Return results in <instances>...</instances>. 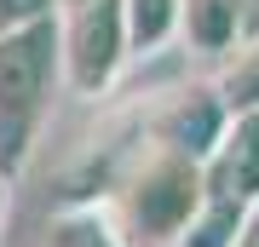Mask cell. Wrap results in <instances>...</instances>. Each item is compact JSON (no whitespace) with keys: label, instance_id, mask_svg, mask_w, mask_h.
I'll use <instances>...</instances> for the list:
<instances>
[{"label":"cell","instance_id":"7c38bea8","mask_svg":"<svg viewBox=\"0 0 259 247\" xmlns=\"http://www.w3.org/2000/svg\"><path fill=\"white\" fill-rule=\"evenodd\" d=\"M6 213H12V178L0 173V230H6Z\"/></svg>","mask_w":259,"mask_h":247},{"label":"cell","instance_id":"52a82bcc","mask_svg":"<svg viewBox=\"0 0 259 247\" xmlns=\"http://www.w3.org/2000/svg\"><path fill=\"white\" fill-rule=\"evenodd\" d=\"M35 247H133V236L121 230L110 202H64L58 213H47Z\"/></svg>","mask_w":259,"mask_h":247},{"label":"cell","instance_id":"8992f818","mask_svg":"<svg viewBox=\"0 0 259 247\" xmlns=\"http://www.w3.org/2000/svg\"><path fill=\"white\" fill-rule=\"evenodd\" d=\"M202 167H207V195L253 207L259 202V110H236L225 138H219V150Z\"/></svg>","mask_w":259,"mask_h":247},{"label":"cell","instance_id":"ba28073f","mask_svg":"<svg viewBox=\"0 0 259 247\" xmlns=\"http://www.w3.org/2000/svg\"><path fill=\"white\" fill-rule=\"evenodd\" d=\"M127 29H133V58H161L185 35V0H127Z\"/></svg>","mask_w":259,"mask_h":247},{"label":"cell","instance_id":"30bf717a","mask_svg":"<svg viewBox=\"0 0 259 247\" xmlns=\"http://www.w3.org/2000/svg\"><path fill=\"white\" fill-rule=\"evenodd\" d=\"M58 12H64V0H0V35H23Z\"/></svg>","mask_w":259,"mask_h":247},{"label":"cell","instance_id":"8fae6325","mask_svg":"<svg viewBox=\"0 0 259 247\" xmlns=\"http://www.w3.org/2000/svg\"><path fill=\"white\" fill-rule=\"evenodd\" d=\"M231 247H259V202L248 207V219H242V230H236V241Z\"/></svg>","mask_w":259,"mask_h":247},{"label":"cell","instance_id":"5b68a950","mask_svg":"<svg viewBox=\"0 0 259 247\" xmlns=\"http://www.w3.org/2000/svg\"><path fill=\"white\" fill-rule=\"evenodd\" d=\"M231 115L236 110L225 104L219 81H213V86H190V92H173V104H167L161 121H156V144H173V150H185V156L207 161L213 150H219L225 127H231Z\"/></svg>","mask_w":259,"mask_h":247},{"label":"cell","instance_id":"277c9868","mask_svg":"<svg viewBox=\"0 0 259 247\" xmlns=\"http://www.w3.org/2000/svg\"><path fill=\"white\" fill-rule=\"evenodd\" d=\"M196 58L231 64L248 46H259V0H185V35Z\"/></svg>","mask_w":259,"mask_h":247},{"label":"cell","instance_id":"9c48e42d","mask_svg":"<svg viewBox=\"0 0 259 247\" xmlns=\"http://www.w3.org/2000/svg\"><path fill=\"white\" fill-rule=\"evenodd\" d=\"M219 92L231 110H259V46H248L242 58L219 69Z\"/></svg>","mask_w":259,"mask_h":247},{"label":"cell","instance_id":"7a4b0ae2","mask_svg":"<svg viewBox=\"0 0 259 247\" xmlns=\"http://www.w3.org/2000/svg\"><path fill=\"white\" fill-rule=\"evenodd\" d=\"M64 75V12L23 35H0V173L18 178L40 144Z\"/></svg>","mask_w":259,"mask_h":247},{"label":"cell","instance_id":"3957f363","mask_svg":"<svg viewBox=\"0 0 259 247\" xmlns=\"http://www.w3.org/2000/svg\"><path fill=\"white\" fill-rule=\"evenodd\" d=\"M133 64L127 0H69L64 6V75L75 98H104Z\"/></svg>","mask_w":259,"mask_h":247},{"label":"cell","instance_id":"6da1fadb","mask_svg":"<svg viewBox=\"0 0 259 247\" xmlns=\"http://www.w3.org/2000/svg\"><path fill=\"white\" fill-rule=\"evenodd\" d=\"M110 207L121 230L133 236V247H179L207 207V167L185 150L150 138L133 156V167L115 178Z\"/></svg>","mask_w":259,"mask_h":247}]
</instances>
